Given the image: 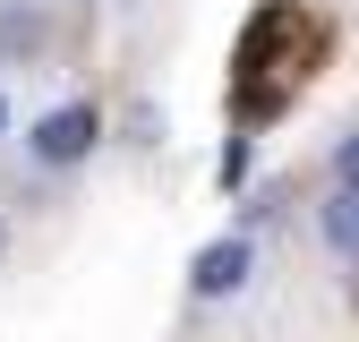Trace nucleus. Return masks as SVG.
Here are the masks:
<instances>
[{
	"label": "nucleus",
	"mask_w": 359,
	"mask_h": 342,
	"mask_svg": "<svg viewBox=\"0 0 359 342\" xmlns=\"http://www.w3.org/2000/svg\"><path fill=\"white\" fill-rule=\"evenodd\" d=\"M317 60V26H308L291 0H274L257 26H248V43H240V111L257 120V111H283V95L299 86V69Z\"/></svg>",
	"instance_id": "f257e3e1"
},
{
	"label": "nucleus",
	"mask_w": 359,
	"mask_h": 342,
	"mask_svg": "<svg viewBox=\"0 0 359 342\" xmlns=\"http://www.w3.org/2000/svg\"><path fill=\"white\" fill-rule=\"evenodd\" d=\"M95 103H60V111H43L34 120V163H52V171H69V163H86L95 154Z\"/></svg>",
	"instance_id": "f03ea898"
},
{
	"label": "nucleus",
	"mask_w": 359,
	"mask_h": 342,
	"mask_svg": "<svg viewBox=\"0 0 359 342\" xmlns=\"http://www.w3.org/2000/svg\"><path fill=\"white\" fill-rule=\"evenodd\" d=\"M248 266H257V248H248V240H214L197 266H189V282H197V299H231V291L248 282Z\"/></svg>",
	"instance_id": "7ed1b4c3"
},
{
	"label": "nucleus",
	"mask_w": 359,
	"mask_h": 342,
	"mask_svg": "<svg viewBox=\"0 0 359 342\" xmlns=\"http://www.w3.org/2000/svg\"><path fill=\"white\" fill-rule=\"evenodd\" d=\"M325 240H334L342 256H359V189H334V197H325Z\"/></svg>",
	"instance_id": "20e7f679"
},
{
	"label": "nucleus",
	"mask_w": 359,
	"mask_h": 342,
	"mask_svg": "<svg viewBox=\"0 0 359 342\" xmlns=\"http://www.w3.org/2000/svg\"><path fill=\"white\" fill-rule=\"evenodd\" d=\"M334 189H359V128L334 146Z\"/></svg>",
	"instance_id": "39448f33"
},
{
	"label": "nucleus",
	"mask_w": 359,
	"mask_h": 342,
	"mask_svg": "<svg viewBox=\"0 0 359 342\" xmlns=\"http://www.w3.org/2000/svg\"><path fill=\"white\" fill-rule=\"evenodd\" d=\"M0 256H9V223H0Z\"/></svg>",
	"instance_id": "423d86ee"
},
{
	"label": "nucleus",
	"mask_w": 359,
	"mask_h": 342,
	"mask_svg": "<svg viewBox=\"0 0 359 342\" xmlns=\"http://www.w3.org/2000/svg\"><path fill=\"white\" fill-rule=\"evenodd\" d=\"M0 128H9V103H0Z\"/></svg>",
	"instance_id": "0eeeda50"
}]
</instances>
